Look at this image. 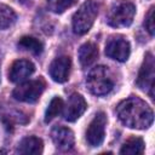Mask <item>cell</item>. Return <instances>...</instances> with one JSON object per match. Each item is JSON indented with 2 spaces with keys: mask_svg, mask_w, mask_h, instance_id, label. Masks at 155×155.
Returning <instances> with one entry per match:
<instances>
[{
  "mask_svg": "<svg viewBox=\"0 0 155 155\" xmlns=\"http://www.w3.org/2000/svg\"><path fill=\"white\" fill-rule=\"evenodd\" d=\"M116 115L125 126L136 130L148 128L154 121L151 108L138 97H128L121 101L116 107Z\"/></svg>",
  "mask_w": 155,
  "mask_h": 155,
  "instance_id": "6da1fadb",
  "label": "cell"
},
{
  "mask_svg": "<svg viewBox=\"0 0 155 155\" xmlns=\"http://www.w3.org/2000/svg\"><path fill=\"white\" fill-rule=\"evenodd\" d=\"M86 85L91 93L96 96H104L114 88V79L108 67L97 65L88 73Z\"/></svg>",
  "mask_w": 155,
  "mask_h": 155,
  "instance_id": "7a4b0ae2",
  "label": "cell"
},
{
  "mask_svg": "<svg viewBox=\"0 0 155 155\" xmlns=\"http://www.w3.org/2000/svg\"><path fill=\"white\" fill-rule=\"evenodd\" d=\"M99 5L93 0L85 1L73 16V31L78 35L86 34L94 23Z\"/></svg>",
  "mask_w": 155,
  "mask_h": 155,
  "instance_id": "3957f363",
  "label": "cell"
},
{
  "mask_svg": "<svg viewBox=\"0 0 155 155\" xmlns=\"http://www.w3.org/2000/svg\"><path fill=\"white\" fill-rule=\"evenodd\" d=\"M136 15V7L131 1L119 0L110 7L107 15V23L114 28L131 25Z\"/></svg>",
  "mask_w": 155,
  "mask_h": 155,
  "instance_id": "277c9868",
  "label": "cell"
},
{
  "mask_svg": "<svg viewBox=\"0 0 155 155\" xmlns=\"http://www.w3.org/2000/svg\"><path fill=\"white\" fill-rule=\"evenodd\" d=\"M45 90V81L42 79L23 81L19 84L12 92L15 99L24 103H34L36 102Z\"/></svg>",
  "mask_w": 155,
  "mask_h": 155,
  "instance_id": "5b68a950",
  "label": "cell"
},
{
  "mask_svg": "<svg viewBox=\"0 0 155 155\" xmlns=\"http://www.w3.org/2000/svg\"><path fill=\"white\" fill-rule=\"evenodd\" d=\"M154 56L148 52L144 57L143 64L139 69L136 85L142 90L149 93L150 98H154Z\"/></svg>",
  "mask_w": 155,
  "mask_h": 155,
  "instance_id": "8992f818",
  "label": "cell"
},
{
  "mask_svg": "<svg viewBox=\"0 0 155 155\" xmlns=\"http://www.w3.org/2000/svg\"><path fill=\"white\" fill-rule=\"evenodd\" d=\"M105 125L107 115L103 111H99L94 115L86 130V140L91 147H99L105 136Z\"/></svg>",
  "mask_w": 155,
  "mask_h": 155,
  "instance_id": "52a82bcc",
  "label": "cell"
},
{
  "mask_svg": "<svg viewBox=\"0 0 155 155\" xmlns=\"http://www.w3.org/2000/svg\"><path fill=\"white\" fill-rule=\"evenodd\" d=\"M131 53L130 42L122 36H114L105 45V54L117 62H126Z\"/></svg>",
  "mask_w": 155,
  "mask_h": 155,
  "instance_id": "ba28073f",
  "label": "cell"
},
{
  "mask_svg": "<svg viewBox=\"0 0 155 155\" xmlns=\"http://www.w3.org/2000/svg\"><path fill=\"white\" fill-rule=\"evenodd\" d=\"M71 68V59L68 56H59L52 61L48 68L50 76L53 81L63 84L68 80Z\"/></svg>",
  "mask_w": 155,
  "mask_h": 155,
  "instance_id": "9c48e42d",
  "label": "cell"
},
{
  "mask_svg": "<svg viewBox=\"0 0 155 155\" xmlns=\"http://www.w3.org/2000/svg\"><path fill=\"white\" fill-rule=\"evenodd\" d=\"M35 71V65L28 59L15 61L8 71V80L11 82H23Z\"/></svg>",
  "mask_w": 155,
  "mask_h": 155,
  "instance_id": "30bf717a",
  "label": "cell"
},
{
  "mask_svg": "<svg viewBox=\"0 0 155 155\" xmlns=\"http://www.w3.org/2000/svg\"><path fill=\"white\" fill-rule=\"evenodd\" d=\"M86 109H87V103L85 98L79 93H73L69 97L68 103L65 105L63 114L64 119L69 122H74L85 113Z\"/></svg>",
  "mask_w": 155,
  "mask_h": 155,
  "instance_id": "8fae6325",
  "label": "cell"
},
{
  "mask_svg": "<svg viewBox=\"0 0 155 155\" xmlns=\"http://www.w3.org/2000/svg\"><path fill=\"white\" fill-rule=\"evenodd\" d=\"M51 138L54 145L59 150H70L74 147V133L70 128L63 126H56L51 131Z\"/></svg>",
  "mask_w": 155,
  "mask_h": 155,
  "instance_id": "7c38bea8",
  "label": "cell"
},
{
  "mask_svg": "<svg viewBox=\"0 0 155 155\" xmlns=\"http://www.w3.org/2000/svg\"><path fill=\"white\" fill-rule=\"evenodd\" d=\"M42 149H44L42 140L39 137L29 136L19 142L16 151L19 154H41Z\"/></svg>",
  "mask_w": 155,
  "mask_h": 155,
  "instance_id": "4fadbf2b",
  "label": "cell"
},
{
  "mask_svg": "<svg viewBox=\"0 0 155 155\" xmlns=\"http://www.w3.org/2000/svg\"><path fill=\"white\" fill-rule=\"evenodd\" d=\"M98 57V47L93 42H85L79 48V61L80 64L86 68L96 62Z\"/></svg>",
  "mask_w": 155,
  "mask_h": 155,
  "instance_id": "5bb4252c",
  "label": "cell"
},
{
  "mask_svg": "<svg viewBox=\"0 0 155 155\" xmlns=\"http://www.w3.org/2000/svg\"><path fill=\"white\" fill-rule=\"evenodd\" d=\"M18 47L21 50H24V51H29L34 54H40L44 50V45L40 40H38L36 38H33V36H23L19 39L18 41Z\"/></svg>",
  "mask_w": 155,
  "mask_h": 155,
  "instance_id": "9a60e30c",
  "label": "cell"
},
{
  "mask_svg": "<svg viewBox=\"0 0 155 155\" xmlns=\"http://www.w3.org/2000/svg\"><path fill=\"white\" fill-rule=\"evenodd\" d=\"M144 151V142L139 137H131L127 139L120 149V154H143Z\"/></svg>",
  "mask_w": 155,
  "mask_h": 155,
  "instance_id": "2e32d148",
  "label": "cell"
},
{
  "mask_svg": "<svg viewBox=\"0 0 155 155\" xmlns=\"http://www.w3.org/2000/svg\"><path fill=\"white\" fill-rule=\"evenodd\" d=\"M17 19L16 12L7 5L0 4V29L5 30L10 28Z\"/></svg>",
  "mask_w": 155,
  "mask_h": 155,
  "instance_id": "e0dca14e",
  "label": "cell"
},
{
  "mask_svg": "<svg viewBox=\"0 0 155 155\" xmlns=\"http://www.w3.org/2000/svg\"><path fill=\"white\" fill-rule=\"evenodd\" d=\"M64 108V104H63V101L61 97H53L45 111V122H50L52 121L56 116H58V114L63 110Z\"/></svg>",
  "mask_w": 155,
  "mask_h": 155,
  "instance_id": "ac0fdd59",
  "label": "cell"
},
{
  "mask_svg": "<svg viewBox=\"0 0 155 155\" xmlns=\"http://www.w3.org/2000/svg\"><path fill=\"white\" fill-rule=\"evenodd\" d=\"M76 1L78 0H47V5L53 13H63Z\"/></svg>",
  "mask_w": 155,
  "mask_h": 155,
  "instance_id": "d6986e66",
  "label": "cell"
},
{
  "mask_svg": "<svg viewBox=\"0 0 155 155\" xmlns=\"http://www.w3.org/2000/svg\"><path fill=\"white\" fill-rule=\"evenodd\" d=\"M144 27L145 29L149 31L150 35H154V7H150L148 15L145 16V21H144Z\"/></svg>",
  "mask_w": 155,
  "mask_h": 155,
  "instance_id": "ffe728a7",
  "label": "cell"
}]
</instances>
